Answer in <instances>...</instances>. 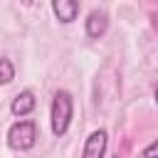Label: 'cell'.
Returning a JSON list of instances; mask_svg holds the SVG:
<instances>
[{
	"instance_id": "1",
	"label": "cell",
	"mask_w": 158,
	"mask_h": 158,
	"mask_svg": "<svg viewBox=\"0 0 158 158\" xmlns=\"http://www.w3.org/2000/svg\"><path fill=\"white\" fill-rule=\"evenodd\" d=\"M52 133L54 136H64L67 128H69V121H72V94L69 91H57L54 94V101H52Z\"/></svg>"
},
{
	"instance_id": "2",
	"label": "cell",
	"mask_w": 158,
	"mask_h": 158,
	"mask_svg": "<svg viewBox=\"0 0 158 158\" xmlns=\"http://www.w3.org/2000/svg\"><path fill=\"white\" fill-rule=\"evenodd\" d=\"M35 141H37V126L30 118L12 123L10 131H7V146L12 151H30L35 146Z\"/></svg>"
},
{
	"instance_id": "3",
	"label": "cell",
	"mask_w": 158,
	"mask_h": 158,
	"mask_svg": "<svg viewBox=\"0 0 158 158\" xmlns=\"http://www.w3.org/2000/svg\"><path fill=\"white\" fill-rule=\"evenodd\" d=\"M104 153H106V131L96 128L89 133L84 151H81V158H104Z\"/></svg>"
},
{
	"instance_id": "4",
	"label": "cell",
	"mask_w": 158,
	"mask_h": 158,
	"mask_svg": "<svg viewBox=\"0 0 158 158\" xmlns=\"http://www.w3.org/2000/svg\"><path fill=\"white\" fill-rule=\"evenodd\" d=\"M52 12L59 22L69 25L79 15V0H52Z\"/></svg>"
},
{
	"instance_id": "5",
	"label": "cell",
	"mask_w": 158,
	"mask_h": 158,
	"mask_svg": "<svg viewBox=\"0 0 158 158\" xmlns=\"http://www.w3.org/2000/svg\"><path fill=\"white\" fill-rule=\"evenodd\" d=\"M106 27H109V17H106V12L94 10V12L86 17V35H89V37L99 40V37L106 32Z\"/></svg>"
},
{
	"instance_id": "6",
	"label": "cell",
	"mask_w": 158,
	"mask_h": 158,
	"mask_svg": "<svg viewBox=\"0 0 158 158\" xmlns=\"http://www.w3.org/2000/svg\"><path fill=\"white\" fill-rule=\"evenodd\" d=\"M32 109H35V94L32 91H20L10 104V111L15 116H27Z\"/></svg>"
},
{
	"instance_id": "7",
	"label": "cell",
	"mask_w": 158,
	"mask_h": 158,
	"mask_svg": "<svg viewBox=\"0 0 158 158\" xmlns=\"http://www.w3.org/2000/svg\"><path fill=\"white\" fill-rule=\"evenodd\" d=\"M12 79H15V67H12V62H10V59H0V86L10 84Z\"/></svg>"
},
{
	"instance_id": "8",
	"label": "cell",
	"mask_w": 158,
	"mask_h": 158,
	"mask_svg": "<svg viewBox=\"0 0 158 158\" xmlns=\"http://www.w3.org/2000/svg\"><path fill=\"white\" fill-rule=\"evenodd\" d=\"M156 151H158V146H156V143H151V146L143 151V158H156Z\"/></svg>"
},
{
	"instance_id": "9",
	"label": "cell",
	"mask_w": 158,
	"mask_h": 158,
	"mask_svg": "<svg viewBox=\"0 0 158 158\" xmlns=\"http://www.w3.org/2000/svg\"><path fill=\"white\" fill-rule=\"evenodd\" d=\"M25 2H32V0H25Z\"/></svg>"
}]
</instances>
